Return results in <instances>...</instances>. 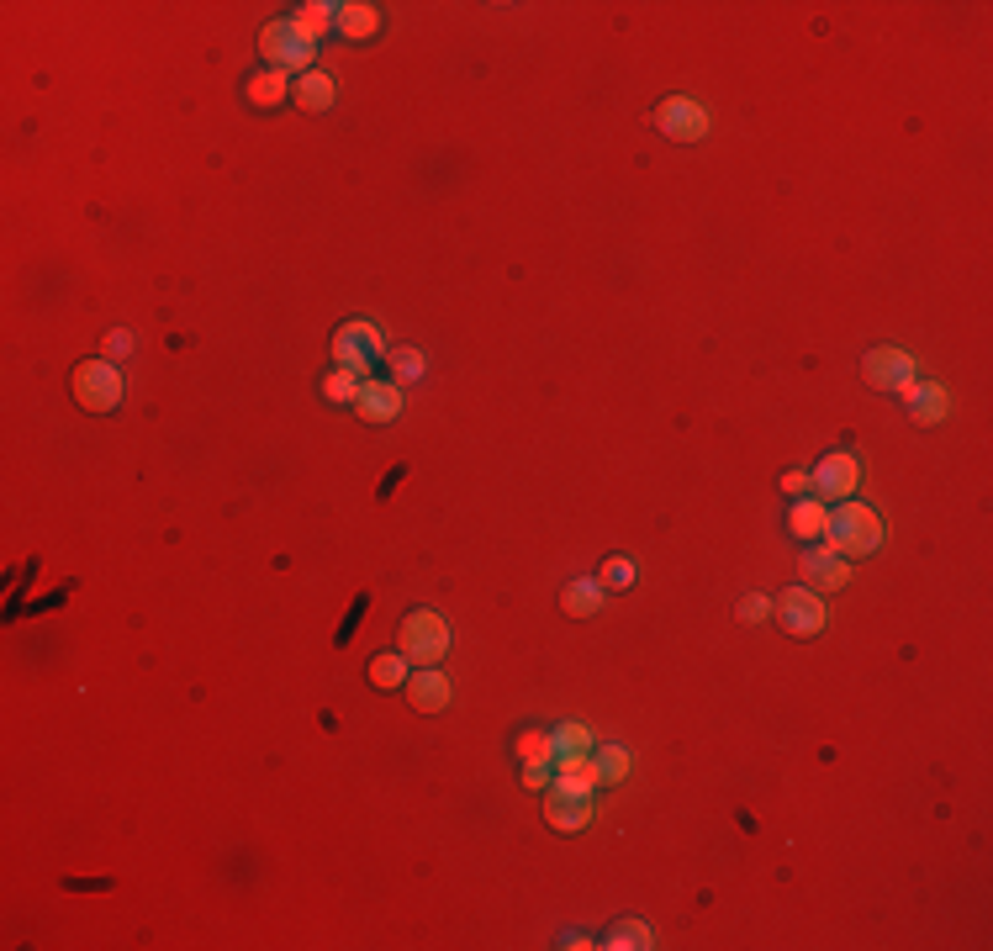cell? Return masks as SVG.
<instances>
[{
  "mask_svg": "<svg viewBox=\"0 0 993 951\" xmlns=\"http://www.w3.org/2000/svg\"><path fill=\"white\" fill-rule=\"evenodd\" d=\"M824 534H830L835 555H872L883 545V518L872 508H861V502H840L830 513V524H824Z\"/></svg>",
  "mask_w": 993,
  "mask_h": 951,
  "instance_id": "1",
  "label": "cell"
},
{
  "mask_svg": "<svg viewBox=\"0 0 993 951\" xmlns=\"http://www.w3.org/2000/svg\"><path fill=\"white\" fill-rule=\"evenodd\" d=\"M259 53H265L270 69H280V74H286V69H302L307 74V64H312V32L296 22V16H291V22H270L265 32H259Z\"/></svg>",
  "mask_w": 993,
  "mask_h": 951,
  "instance_id": "2",
  "label": "cell"
},
{
  "mask_svg": "<svg viewBox=\"0 0 993 951\" xmlns=\"http://www.w3.org/2000/svg\"><path fill=\"white\" fill-rule=\"evenodd\" d=\"M69 391L80 407H90V413H111V407L122 402V376L111 360H85V365H74Z\"/></svg>",
  "mask_w": 993,
  "mask_h": 951,
  "instance_id": "3",
  "label": "cell"
},
{
  "mask_svg": "<svg viewBox=\"0 0 993 951\" xmlns=\"http://www.w3.org/2000/svg\"><path fill=\"white\" fill-rule=\"evenodd\" d=\"M397 645L412 666H434L449 650V629H444L439 613H407L402 629H397Z\"/></svg>",
  "mask_w": 993,
  "mask_h": 951,
  "instance_id": "4",
  "label": "cell"
},
{
  "mask_svg": "<svg viewBox=\"0 0 993 951\" xmlns=\"http://www.w3.org/2000/svg\"><path fill=\"white\" fill-rule=\"evenodd\" d=\"M386 354V339L376 323H344L339 333H333V360H339V370H370V360H381Z\"/></svg>",
  "mask_w": 993,
  "mask_h": 951,
  "instance_id": "5",
  "label": "cell"
},
{
  "mask_svg": "<svg viewBox=\"0 0 993 951\" xmlns=\"http://www.w3.org/2000/svg\"><path fill=\"white\" fill-rule=\"evenodd\" d=\"M861 376H867L877 391H904L914 381V360L904 349H893V344H877V349H867V360H861Z\"/></svg>",
  "mask_w": 993,
  "mask_h": 951,
  "instance_id": "6",
  "label": "cell"
},
{
  "mask_svg": "<svg viewBox=\"0 0 993 951\" xmlns=\"http://www.w3.org/2000/svg\"><path fill=\"white\" fill-rule=\"evenodd\" d=\"M655 127H661L666 138H677V143H698L708 133V111L698 101H687V96H671L666 106H655Z\"/></svg>",
  "mask_w": 993,
  "mask_h": 951,
  "instance_id": "7",
  "label": "cell"
},
{
  "mask_svg": "<svg viewBox=\"0 0 993 951\" xmlns=\"http://www.w3.org/2000/svg\"><path fill=\"white\" fill-rule=\"evenodd\" d=\"M545 814H550L555 830H582L587 819H592V798L582 788H571L566 777H555L550 788H545Z\"/></svg>",
  "mask_w": 993,
  "mask_h": 951,
  "instance_id": "8",
  "label": "cell"
},
{
  "mask_svg": "<svg viewBox=\"0 0 993 951\" xmlns=\"http://www.w3.org/2000/svg\"><path fill=\"white\" fill-rule=\"evenodd\" d=\"M777 619H782V629H793V634H819V629H824V603H819V592L788 587V592L777 598Z\"/></svg>",
  "mask_w": 993,
  "mask_h": 951,
  "instance_id": "9",
  "label": "cell"
},
{
  "mask_svg": "<svg viewBox=\"0 0 993 951\" xmlns=\"http://www.w3.org/2000/svg\"><path fill=\"white\" fill-rule=\"evenodd\" d=\"M809 481H814V492H819L824 502H840V497H851V492H856L861 465H856L851 455H824V460H819V471H814Z\"/></svg>",
  "mask_w": 993,
  "mask_h": 951,
  "instance_id": "10",
  "label": "cell"
},
{
  "mask_svg": "<svg viewBox=\"0 0 993 951\" xmlns=\"http://www.w3.org/2000/svg\"><path fill=\"white\" fill-rule=\"evenodd\" d=\"M803 582H809V592H840L851 582V566L835 550H809L803 555Z\"/></svg>",
  "mask_w": 993,
  "mask_h": 951,
  "instance_id": "11",
  "label": "cell"
},
{
  "mask_svg": "<svg viewBox=\"0 0 993 951\" xmlns=\"http://www.w3.org/2000/svg\"><path fill=\"white\" fill-rule=\"evenodd\" d=\"M407 698H412L418 714H439V708H449V677H444V671H434V666L412 671V677H407Z\"/></svg>",
  "mask_w": 993,
  "mask_h": 951,
  "instance_id": "12",
  "label": "cell"
},
{
  "mask_svg": "<svg viewBox=\"0 0 993 951\" xmlns=\"http://www.w3.org/2000/svg\"><path fill=\"white\" fill-rule=\"evenodd\" d=\"M354 402H360V418L365 423H391V418L402 413V391L391 386V381H365Z\"/></svg>",
  "mask_w": 993,
  "mask_h": 951,
  "instance_id": "13",
  "label": "cell"
},
{
  "mask_svg": "<svg viewBox=\"0 0 993 951\" xmlns=\"http://www.w3.org/2000/svg\"><path fill=\"white\" fill-rule=\"evenodd\" d=\"M904 402H909V418L914 423H941L946 418V391L935 381H920V386H904Z\"/></svg>",
  "mask_w": 993,
  "mask_h": 951,
  "instance_id": "14",
  "label": "cell"
},
{
  "mask_svg": "<svg viewBox=\"0 0 993 951\" xmlns=\"http://www.w3.org/2000/svg\"><path fill=\"white\" fill-rule=\"evenodd\" d=\"M291 96H296V106H302V111H328L333 106V80H328V74H317V69H307L302 80H296Z\"/></svg>",
  "mask_w": 993,
  "mask_h": 951,
  "instance_id": "15",
  "label": "cell"
},
{
  "mask_svg": "<svg viewBox=\"0 0 993 951\" xmlns=\"http://www.w3.org/2000/svg\"><path fill=\"white\" fill-rule=\"evenodd\" d=\"M381 27V11L365 6V0H349V6H339V32L344 37H370Z\"/></svg>",
  "mask_w": 993,
  "mask_h": 951,
  "instance_id": "16",
  "label": "cell"
},
{
  "mask_svg": "<svg viewBox=\"0 0 993 951\" xmlns=\"http://www.w3.org/2000/svg\"><path fill=\"white\" fill-rule=\"evenodd\" d=\"M560 608L576 613V619L597 613V608H603V582H571L566 592H560Z\"/></svg>",
  "mask_w": 993,
  "mask_h": 951,
  "instance_id": "17",
  "label": "cell"
},
{
  "mask_svg": "<svg viewBox=\"0 0 993 951\" xmlns=\"http://www.w3.org/2000/svg\"><path fill=\"white\" fill-rule=\"evenodd\" d=\"M788 524H793L798 539H819L824 524H830V508H824V502H793V518H788Z\"/></svg>",
  "mask_w": 993,
  "mask_h": 951,
  "instance_id": "18",
  "label": "cell"
},
{
  "mask_svg": "<svg viewBox=\"0 0 993 951\" xmlns=\"http://www.w3.org/2000/svg\"><path fill=\"white\" fill-rule=\"evenodd\" d=\"M407 666H412V661L402 656V650H391V656H376V661H370V682H376V687H407V677H412Z\"/></svg>",
  "mask_w": 993,
  "mask_h": 951,
  "instance_id": "19",
  "label": "cell"
},
{
  "mask_svg": "<svg viewBox=\"0 0 993 951\" xmlns=\"http://www.w3.org/2000/svg\"><path fill=\"white\" fill-rule=\"evenodd\" d=\"M291 90H286V74L280 69H265V74H254L249 80V101L254 106H275V101H286Z\"/></svg>",
  "mask_w": 993,
  "mask_h": 951,
  "instance_id": "20",
  "label": "cell"
},
{
  "mask_svg": "<svg viewBox=\"0 0 993 951\" xmlns=\"http://www.w3.org/2000/svg\"><path fill=\"white\" fill-rule=\"evenodd\" d=\"M550 740H555V761H566V756H587V751H592V730H587V724H560V730H555Z\"/></svg>",
  "mask_w": 993,
  "mask_h": 951,
  "instance_id": "21",
  "label": "cell"
},
{
  "mask_svg": "<svg viewBox=\"0 0 993 951\" xmlns=\"http://www.w3.org/2000/svg\"><path fill=\"white\" fill-rule=\"evenodd\" d=\"M555 772L566 777L571 788H582V793H592L597 782H603V777H597V761H587V756H566V761H555Z\"/></svg>",
  "mask_w": 993,
  "mask_h": 951,
  "instance_id": "22",
  "label": "cell"
},
{
  "mask_svg": "<svg viewBox=\"0 0 993 951\" xmlns=\"http://www.w3.org/2000/svg\"><path fill=\"white\" fill-rule=\"evenodd\" d=\"M608 946H613V951H645V946H650V925H640V920H618V925L608 930Z\"/></svg>",
  "mask_w": 993,
  "mask_h": 951,
  "instance_id": "23",
  "label": "cell"
},
{
  "mask_svg": "<svg viewBox=\"0 0 993 951\" xmlns=\"http://www.w3.org/2000/svg\"><path fill=\"white\" fill-rule=\"evenodd\" d=\"M518 761H523V767H529V761H545V767H555V740L539 735V730L518 735Z\"/></svg>",
  "mask_w": 993,
  "mask_h": 951,
  "instance_id": "24",
  "label": "cell"
},
{
  "mask_svg": "<svg viewBox=\"0 0 993 951\" xmlns=\"http://www.w3.org/2000/svg\"><path fill=\"white\" fill-rule=\"evenodd\" d=\"M597 777L603 782H624L629 777V751L624 745H603V751H597Z\"/></svg>",
  "mask_w": 993,
  "mask_h": 951,
  "instance_id": "25",
  "label": "cell"
},
{
  "mask_svg": "<svg viewBox=\"0 0 993 951\" xmlns=\"http://www.w3.org/2000/svg\"><path fill=\"white\" fill-rule=\"evenodd\" d=\"M323 397L328 402H354L360 397V376H354V370H333V376L323 381Z\"/></svg>",
  "mask_w": 993,
  "mask_h": 951,
  "instance_id": "26",
  "label": "cell"
},
{
  "mask_svg": "<svg viewBox=\"0 0 993 951\" xmlns=\"http://www.w3.org/2000/svg\"><path fill=\"white\" fill-rule=\"evenodd\" d=\"M386 360H391V370H397V381H418L423 376V354L418 349H386Z\"/></svg>",
  "mask_w": 993,
  "mask_h": 951,
  "instance_id": "27",
  "label": "cell"
},
{
  "mask_svg": "<svg viewBox=\"0 0 993 951\" xmlns=\"http://www.w3.org/2000/svg\"><path fill=\"white\" fill-rule=\"evenodd\" d=\"M312 37L323 32V27H339V6H323V0H312V6H302V16H296Z\"/></svg>",
  "mask_w": 993,
  "mask_h": 951,
  "instance_id": "28",
  "label": "cell"
},
{
  "mask_svg": "<svg viewBox=\"0 0 993 951\" xmlns=\"http://www.w3.org/2000/svg\"><path fill=\"white\" fill-rule=\"evenodd\" d=\"M634 582V566L624 561V555H613V561L603 566V587H629Z\"/></svg>",
  "mask_w": 993,
  "mask_h": 951,
  "instance_id": "29",
  "label": "cell"
},
{
  "mask_svg": "<svg viewBox=\"0 0 993 951\" xmlns=\"http://www.w3.org/2000/svg\"><path fill=\"white\" fill-rule=\"evenodd\" d=\"M106 354H111V360L133 354V333H127V328H111V333H106Z\"/></svg>",
  "mask_w": 993,
  "mask_h": 951,
  "instance_id": "30",
  "label": "cell"
},
{
  "mask_svg": "<svg viewBox=\"0 0 993 951\" xmlns=\"http://www.w3.org/2000/svg\"><path fill=\"white\" fill-rule=\"evenodd\" d=\"M555 772L545 767V761H529V772H523V788H550Z\"/></svg>",
  "mask_w": 993,
  "mask_h": 951,
  "instance_id": "31",
  "label": "cell"
},
{
  "mask_svg": "<svg viewBox=\"0 0 993 951\" xmlns=\"http://www.w3.org/2000/svg\"><path fill=\"white\" fill-rule=\"evenodd\" d=\"M735 613H740L745 624H756V619H766V598H756V592H751V598H740V608H735Z\"/></svg>",
  "mask_w": 993,
  "mask_h": 951,
  "instance_id": "32",
  "label": "cell"
},
{
  "mask_svg": "<svg viewBox=\"0 0 993 951\" xmlns=\"http://www.w3.org/2000/svg\"><path fill=\"white\" fill-rule=\"evenodd\" d=\"M809 487H814V481H809V471H788V476H782V492H788V497H803Z\"/></svg>",
  "mask_w": 993,
  "mask_h": 951,
  "instance_id": "33",
  "label": "cell"
}]
</instances>
